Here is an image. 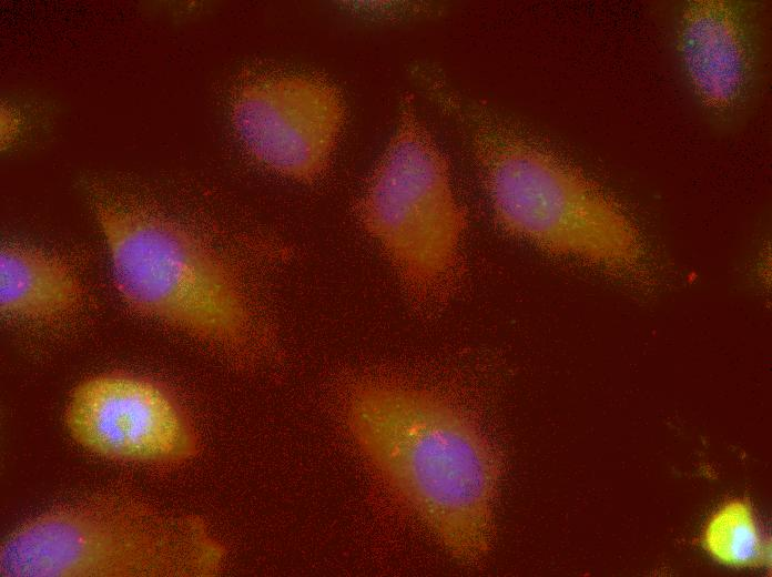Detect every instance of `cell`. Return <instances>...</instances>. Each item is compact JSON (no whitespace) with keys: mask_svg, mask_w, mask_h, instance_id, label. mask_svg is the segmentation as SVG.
<instances>
[{"mask_svg":"<svg viewBox=\"0 0 772 577\" xmlns=\"http://www.w3.org/2000/svg\"><path fill=\"white\" fill-rule=\"evenodd\" d=\"M63 423L92 455L155 472L180 468L202 449L199 429L173 388L124 370L79 382L68 395Z\"/></svg>","mask_w":772,"mask_h":577,"instance_id":"obj_7","label":"cell"},{"mask_svg":"<svg viewBox=\"0 0 772 577\" xmlns=\"http://www.w3.org/2000/svg\"><path fill=\"white\" fill-rule=\"evenodd\" d=\"M114 285L136 314L162 323L245 366L266 330L233 266L187 227L111 204L95 209Z\"/></svg>","mask_w":772,"mask_h":577,"instance_id":"obj_4","label":"cell"},{"mask_svg":"<svg viewBox=\"0 0 772 577\" xmlns=\"http://www.w3.org/2000/svg\"><path fill=\"white\" fill-rule=\"evenodd\" d=\"M226 546L199 515L109 489L19 525L0 547L1 577H213Z\"/></svg>","mask_w":772,"mask_h":577,"instance_id":"obj_3","label":"cell"},{"mask_svg":"<svg viewBox=\"0 0 772 577\" xmlns=\"http://www.w3.org/2000/svg\"><path fill=\"white\" fill-rule=\"evenodd\" d=\"M666 22L674 65L702 118L723 133L743 126L768 84V4L683 0L670 6Z\"/></svg>","mask_w":772,"mask_h":577,"instance_id":"obj_6","label":"cell"},{"mask_svg":"<svg viewBox=\"0 0 772 577\" xmlns=\"http://www.w3.org/2000/svg\"><path fill=\"white\" fill-rule=\"evenodd\" d=\"M341 91L301 73H264L241 84L231 121L245 152L267 171L312 184L328 171L345 124Z\"/></svg>","mask_w":772,"mask_h":577,"instance_id":"obj_8","label":"cell"},{"mask_svg":"<svg viewBox=\"0 0 772 577\" xmlns=\"http://www.w3.org/2000/svg\"><path fill=\"white\" fill-rule=\"evenodd\" d=\"M2 314L34 323H51L74 314L84 302L80 279L61 259L19 244L0 254Z\"/></svg>","mask_w":772,"mask_h":577,"instance_id":"obj_9","label":"cell"},{"mask_svg":"<svg viewBox=\"0 0 772 577\" xmlns=\"http://www.w3.org/2000/svg\"><path fill=\"white\" fill-rule=\"evenodd\" d=\"M355 212L409 302L427 314L443 310L463 281L467 214L454 193L449 163L412 95L402 100L394 133Z\"/></svg>","mask_w":772,"mask_h":577,"instance_id":"obj_5","label":"cell"},{"mask_svg":"<svg viewBox=\"0 0 772 577\" xmlns=\"http://www.w3.org/2000/svg\"><path fill=\"white\" fill-rule=\"evenodd\" d=\"M359 451L458 561L489 554L501 476L496 448L458 403L433 387L363 379L345 404Z\"/></svg>","mask_w":772,"mask_h":577,"instance_id":"obj_1","label":"cell"},{"mask_svg":"<svg viewBox=\"0 0 772 577\" xmlns=\"http://www.w3.org/2000/svg\"><path fill=\"white\" fill-rule=\"evenodd\" d=\"M435 95L464 125L492 216L505 233L610 275L647 281L639 229L609 193L487 109L444 88Z\"/></svg>","mask_w":772,"mask_h":577,"instance_id":"obj_2","label":"cell"},{"mask_svg":"<svg viewBox=\"0 0 772 577\" xmlns=\"http://www.w3.org/2000/svg\"><path fill=\"white\" fill-rule=\"evenodd\" d=\"M702 546L718 563L733 568L771 565V543L759 526L751 504L744 499L724 503L708 520Z\"/></svg>","mask_w":772,"mask_h":577,"instance_id":"obj_10","label":"cell"}]
</instances>
